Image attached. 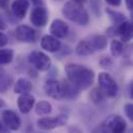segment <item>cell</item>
I'll list each match as a JSON object with an SVG mask.
<instances>
[{
    "label": "cell",
    "mask_w": 133,
    "mask_h": 133,
    "mask_svg": "<svg viewBox=\"0 0 133 133\" xmlns=\"http://www.w3.org/2000/svg\"><path fill=\"white\" fill-rule=\"evenodd\" d=\"M105 1L111 6H119L122 3V0H105Z\"/></svg>",
    "instance_id": "29"
},
{
    "label": "cell",
    "mask_w": 133,
    "mask_h": 133,
    "mask_svg": "<svg viewBox=\"0 0 133 133\" xmlns=\"http://www.w3.org/2000/svg\"><path fill=\"white\" fill-rule=\"evenodd\" d=\"M62 15L70 21L85 26L87 25L89 18L86 9L82 6V4L77 3L75 1H69L66 2L62 7Z\"/></svg>",
    "instance_id": "2"
},
{
    "label": "cell",
    "mask_w": 133,
    "mask_h": 133,
    "mask_svg": "<svg viewBox=\"0 0 133 133\" xmlns=\"http://www.w3.org/2000/svg\"><path fill=\"white\" fill-rule=\"evenodd\" d=\"M31 23L36 27H44L48 22V12L47 9L41 5H36L30 15Z\"/></svg>",
    "instance_id": "10"
},
{
    "label": "cell",
    "mask_w": 133,
    "mask_h": 133,
    "mask_svg": "<svg viewBox=\"0 0 133 133\" xmlns=\"http://www.w3.org/2000/svg\"><path fill=\"white\" fill-rule=\"evenodd\" d=\"M79 91L80 89L73 84L71 81H64L62 83V92H63V98L68 99V100H72V99H76L79 96Z\"/></svg>",
    "instance_id": "17"
},
{
    "label": "cell",
    "mask_w": 133,
    "mask_h": 133,
    "mask_svg": "<svg viewBox=\"0 0 133 133\" xmlns=\"http://www.w3.org/2000/svg\"><path fill=\"white\" fill-rule=\"evenodd\" d=\"M34 111L36 114L38 115H47V114H50L51 111H52V106L49 102L47 101H41L38 102L35 107H34Z\"/></svg>",
    "instance_id": "20"
},
{
    "label": "cell",
    "mask_w": 133,
    "mask_h": 133,
    "mask_svg": "<svg viewBox=\"0 0 133 133\" xmlns=\"http://www.w3.org/2000/svg\"><path fill=\"white\" fill-rule=\"evenodd\" d=\"M6 28V24H5V22L3 21V19L0 17V30H4Z\"/></svg>",
    "instance_id": "30"
},
{
    "label": "cell",
    "mask_w": 133,
    "mask_h": 133,
    "mask_svg": "<svg viewBox=\"0 0 133 133\" xmlns=\"http://www.w3.org/2000/svg\"><path fill=\"white\" fill-rule=\"evenodd\" d=\"M126 4H127V7L130 10L133 8V0H126Z\"/></svg>",
    "instance_id": "31"
},
{
    "label": "cell",
    "mask_w": 133,
    "mask_h": 133,
    "mask_svg": "<svg viewBox=\"0 0 133 133\" xmlns=\"http://www.w3.org/2000/svg\"><path fill=\"white\" fill-rule=\"evenodd\" d=\"M123 50H124V47H123L122 42H119L117 39H113L111 42V44H110V52H111L112 56H114V57L119 56L123 53Z\"/></svg>",
    "instance_id": "23"
},
{
    "label": "cell",
    "mask_w": 133,
    "mask_h": 133,
    "mask_svg": "<svg viewBox=\"0 0 133 133\" xmlns=\"http://www.w3.org/2000/svg\"><path fill=\"white\" fill-rule=\"evenodd\" d=\"M11 84V79L10 77L4 73V72H0V92H5L9 86Z\"/></svg>",
    "instance_id": "21"
},
{
    "label": "cell",
    "mask_w": 133,
    "mask_h": 133,
    "mask_svg": "<svg viewBox=\"0 0 133 133\" xmlns=\"http://www.w3.org/2000/svg\"><path fill=\"white\" fill-rule=\"evenodd\" d=\"M68 122V116L64 114H59L54 117H42L37 119V127L41 130H52L57 127L65 125Z\"/></svg>",
    "instance_id": "6"
},
{
    "label": "cell",
    "mask_w": 133,
    "mask_h": 133,
    "mask_svg": "<svg viewBox=\"0 0 133 133\" xmlns=\"http://www.w3.org/2000/svg\"><path fill=\"white\" fill-rule=\"evenodd\" d=\"M2 123L8 130H19L21 127V118L12 110H4L2 112Z\"/></svg>",
    "instance_id": "9"
},
{
    "label": "cell",
    "mask_w": 133,
    "mask_h": 133,
    "mask_svg": "<svg viewBox=\"0 0 133 133\" xmlns=\"http://www.w3.org/2000/svg\"><path fill=\"white\" fill-rule=\"evenodd\" d=\"M73 1H75V2H77V3H80V4H82L85 0H73Z\"/></svg>",
    "instance_id": "35"
},
{
    "label": "cell",
    "mask_w": 133,
    "mask_h": 133,
    "mask_svg": "<svg viewBox=\"0 0 133 133\" xmlns=\"http://www.w3.org/2000/svg\"><path fill=\"white\" fill-rule=\"evenodd\" d=\"M28 60L38 71H47L51 66L50 57L42 51H32L28 56Z\"/></svg>",
    "instance_id": "5"
},
{
    "label": "cell",
    "mask_w": 133,
    "mask_h": 133,
    "mask_svg": "<svg viewBox=\"0 0 133 133\" xmlns=\"http://www.w3.org/2000/svg\"><path fill=\"white\" fill-rule=\"evenodd\" d=\"M29 0H14L11 3V11L18 19H23L29 8Z\"/></svg>",
    "instance_id": "15"
},
{
    "label": "cell",
    "mask_w": 133,
    "mask_h": 133,
    "mask_svg": "<svg viewBox=\"0 0 133 133\" xmlns=\"http://www.w3.org/2000/svg\"><path fill=\"white\" fill-rule=\"evenodd\" d=\"M100 64L103 66V68H107V66H110L112 64V60L108 57V56H104L101 60H100Z\"/></svg>",
    "instance_id": "27"
},
{
    "label": "cell",
    "mask_w": 133,
    "mask_h": 133,
    "mask_svg": "<svg viewBox=\"0 0 133 133\" xmlns=\"http://www.w3.org/2000/svg\"><path fill=\"white\" fill-rule=\"evenodd\" d=\"M41 46L44 50H46L48 52H56L60 49L61 43L54 35L46 34L41 38Z\"/></svg>",
    "instance_id": "12"
},
{
    "label": "cell",
    "mask_w": 133,
    "mask_h": 133,
    "mask_svg": "<svg viewBox=\"0 0 133 133\" xmlns=\"http://www.w3.org/2000/svg\"><path fill=\"white\" fill-rule=\"evenodd\" d=\"M16 37L23 43H34L36 39V31L27 25H20L16 28Z\"/></svg>",
    "instance_id": "8"
},
{
    "label": "cell",
    "mask_w": 133,
    "mask_h": 133,
    "mask_svg": "<svg viewBox=\"0 0 133 133\" xmlns=\"http://www.w3.org/2000/svg\"><path fill=\"white\" fill-rule=\"evenodd\" d=\"M107 12L109 14V17H110V19H111L113 24L118 25L119 23H122L123 21L126 20L125 16L123 14H121V12H117V11H114V10H110V9H107Z\"/></svg>",
    "instance_id": "24"
},
{
    "label": "cell",
    "mask_w": 133,
    "mask_h": 133,
    "mask_svg": "<svg viewBox=\"0 0 133 133\" xmlns=\"http://www.w3.org/2000/svg\"><path fill=\"white\" fill-rule=\"evenodd\" d=\"M124 111H125L127 117H128L130 121H132V119H133V105L130 104V103L126 104L125 107H124Z\"/></svg>",
    "instance_id": "26"
},
{
    "label": "cell",
    "mask_w": 133,
    "mask_h": 133,
    "mask_svg": "<svg viewBox=\"0 0 133 133\" xmlns=\"http://www.w3.org/2000/svg\"><path fill=\"white\" fill-rule=\"evenodd\" d=\"M88 39L90 41V43L96 51H101V50L105 49V47L107 45V38L104 35L94 34V35L89 36Z\"/></svg>",
    "instance_id": "19"
},
{
    "label": "cell",
    "mask_w": 133,
    "mask_h": 133,
    "mask_svg": "<svg viewBox=\"0 0 133 133\" xmlns=\"http://www.w3.org/2000/svg\"><path fill=\"white\" fill-rule=\"evenodd\" d=\"M32 89V84L29 80L27 79H24V78H20L17 80L16 84H15V88H14V91L15 94H19V95H22V94H27L29 92L30 90Z\"/></svg>",
    "instance_id": "18"
},
{
    "label": "cell",
    "mask_w": 133,
    "mask_h": 133,
    "mask_svg": "<svg viewBox=\"0 0 133 133\" xmlns=\"http://www.w3.org/2000/svg\"><path fill=\"white\" fill-rule=\"evenodd\" d=\"M116 34L121 37L122 41L124 42H128L131 39L132 34H133V26L132 23L125 20L122 23H119L116 26Z\"/></svg>",
    "instance_id": "13"
},
{
    "label": "cell",
    "mask_w": 133,
    "mask_h": 133,
    "mask_svg": "<svg viewBox=\"0 0 133 133\" xmlns=\"http://www.w3.org/2000/svg\"><path fill=\"white\" fill-rule=\"evenodd\" d=\"M75 51H76V53L78 55H83V56L90 55V54H94L96 52V50L92 47V45H91L90 41L88 39V37L85 38V39L80 41L77 44V46L75 48Z\"/></svg>",
    "instance_id": "16"
},
{
    "label": "cell",
    "mask_w": 133,
    "mask_h": 133,
    "mask_svg": "<svg viewBox=\"0 0 133 133\" xmlns=\"http://www.w3.org/2000/svg\"><path fill=\"white\" fill-rule=\"evenodd\" d=\"M50 32L57 38H63L69 33V26L64 21L55 19L50 25Z\"/></svg>",
    "instance_id": "11"
},
{
    "label": "cell",
    "mask_w": 133,
    "mask_h": 133,
    "mask_svg": "<svg viewBox=\"0 0 133 133\" xmlns=\"http://www.w3.org/2000/svg\"><path fill=\"white\" fill-rule=\"evenodd\" d=\"M44 90L47 96L54 100H61L63 99L62 92V83L57 80H48L44 84Z\"/></svg>",
    "instance_id": "7"
},
{
    "label": "cell",
    "mask_w": 133,
    "mask_h": 133,
    "mask_svg": "<svg viewBox=\"0 0 133 133\" xmlns=\"http://www.w3.org/2000/svg\"><path fill=\"white\" fill-rule=\"evenodd\" d=\"M35 99L33 96L27 94H22L18 98V108L22 113H28L34 106Z\"/></svg>",
    "instance_id": "14"
},
{
    "label": "cell",
    "mask_w": 133,
    "mask_h": 133,
    "mask_svg": "<svg viewBox=\"0 0 133 133\" xmlns=\"http://www.w3.org/2000/svg\"><path fill=\"white\" fill-rule=\"evenodd\" d=\"M4 106H5V103L0 99V108H1V107H4Z\"/></svg>",
    "instance_id": "34"
},
{
    "label": "cell",
    "mask_w": 133,
    "mask_h": 133,
    "mask_svg": "<svg viewBox=\"0 0 133 133\" xmlns=\"http://www.w3.org/2000/svg\"><path fill=\"white\" fill-rule=\"evenodd\" d=\"M68 80L80 90L88 88L95 80V73L89 68L77 63H68L64 68Z\"/></svg>",
    "instance_id": "1"
},
{
    "label": "cell",
    "mask_w": 133,
    "mask_h": 133,
    "mask_svg": "<svg viewBox=\"0 0 133 133\" xmlns=\"http://www.w3.org/2000/svg\"><path fill=\"white\" fill-rule=\"evenodd\" d=\"M127 128V124L125 119L119 116L112 114L108 116L103 123H102V130L103 131H110V132H115V133H121L124 132Z\"/></svg>",
    "instance_id": "4"
},
{
    "label": "cell",
    "mask_w": 133,
    "mask_h": 133,
    "mask_svg": "<svg viewBox=\"0 0 133 133\" xmlns=\"http://www.w3.org/2000/svg\"><path fill=\"white\" fill-rule=\"evenodd\" d=\"M98 82L100 89L103 91V94L107 97L113 98L117 95L118 86L115 82V80L110 76V74L102 72L98 76Z\"/></svg>",
    "instance_id": "3"
},
{
    "label": "cell",
    "mask_w": 133,
    "mask_h": 133,
    "mask_svg": "<svg viewBox=\"0 0 133 133\" xmlns=\"http://www.w3.org/2000/svg\"><path fill=\"white\" fill-rule=\"evenodd\" d=\"M14 58V51L10 49H1L0 50V64H6L11 62Z\"/></svg>",
    "instance_id": "22"
},
{
    "label": "cell",
    "mask_w": 133,
    "mask_h": 133,
    "mask_svg": "<svg viewBox=\"0 0 133 133\" xmlns=\"http://www.w3.org/2000/svg\"><path fill=\"white\" fill-rule=\"evenodd\" d=\"M7 43H8V38H7V36H6L3 32H0V48L6 46Z\"/></svg>",
    "instance_id": "28"
},
{
    "label": "cell",
    "mask_w": 133,
    "mask_h": 133,
    "mask_svg": "<svg viewBox=\"0 0 133 133\" xmlns=\"http://www.w3.org/2000/svg\"><path fill=\"white\" fill-rule=\"evenodd\" d=\"M6 130H8V129L4 126V124H3V123H1V122H0V132H5Z\"/></svg>",
    "instance_id": "32"
},
{
    "label": "cell",
    "mask_w": 133,
    "mask_h": 133,
    "mask_svg": "<svg viewBox=\"0 0 133 133\" xmlns=\"http://www.w3.org/2000/svg\"><path fill=\"white\" fill-rule=\"evenodd\" d=\"M33 4H35V5H38V4H41L42 3V0H30Z\"/></svg>",
    "instance_id": "33"
},
{
    "label": "cell",
    "mask_w": 133,
    "mask_h": 133,
    "mask_svg": "<svg viewBox=\"0 0 133 133\" xmlns=\"http://www.w3.org/2000/svg\"><path fill=\"white\" fill-rule=\"evenodd\" d=\"M104 94H103V91L99 88H95L92 91H91V94H90V98H91V100L95 102V103H100L101 101H103L104 100Z\"/></svg>",
    "instance_id": "25"
}]
</instances>
